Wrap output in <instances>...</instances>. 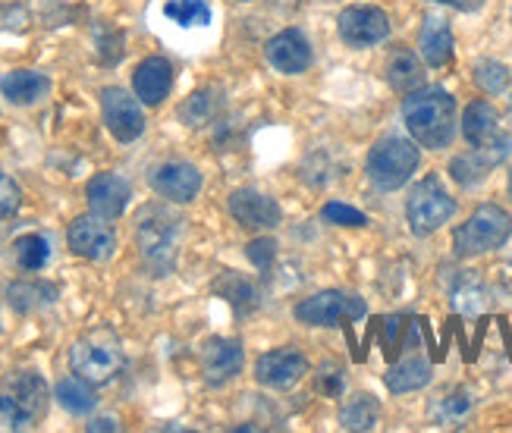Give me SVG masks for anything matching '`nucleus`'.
I'll list each match as a JSON object with an SVG mask.
<instances>
[{
  "label": "nucleus",
  "mask_w": 512,
  "mask_h": 433,
  "mask_svg": "<svg viewBox=\"0 0 512 433\" xmlns=\"http://www.w3.org/2000/svg\"><path fill=\"white\" fill-rule=\"evenodd\" d=\"M462 132H465V139H469V145H484V142H491L497 139V135L503 132L500 129V117H497V110L487 104V101H472L469 107H465V117H462Z\"/></svg>",
  "instance_id": "nucleus-21"
},
{
  "label": "nucleus",
  "mask_w": 512,
  "mask_h": 433,
  "mask_svg": "<svg viewBox=\"0 0 512 433\" xmlns=\"http://www.w3.org/2000/svg\"><path fill=\"white\" fill-rule=\"evenodd\" d=\"M101 110L104 123L117 142H136L145 132V113L142 104L123 88H104L101 91Z\"/></svg>",
  "instance_id": "nucleus-9"
},
{
  "label": "nucleus",
  "mask_w": 512,
  "mask_h": 433,
  "mask_svg": "<svg viewBox=\"0 0 512 433\" xmlns=\"http://www.w3.org/2000/svg\"><path fill=\"white\" fill-rule=\"evenodd\" d=\"M274 252H277V242L274 239H255L252 245H249V261L258 267V270H267L271 267V261H274Z\"/></svg>",
  "instance_id": "nucleus-38"
},
{
  "label": "nucleus",
  "mask_w": 512,
  "mask_h": 433,
  "mask_svg": "<svg viewBox=\"0 0 512 433\" xmlns=\"http://www.w3.org/2000/svg\"><path fill=\"white\" fill-rule=\"evenodd\" d=\"M233 220L249 233H267L280 223V204L255 189H236L230 195Z\"/></svg>",
  "instance_id": "nucleus-11"
},
{
  "label": "nucleus",
  "mask_w": 512,
  "mask_h": 433,
  "mask_svg": "<svg viewBox=\"0 0 512 433\" xmlns=\"http://www.w3.org/2000/svg\"><path fill=\"white\" fill-rule=\"evenodd\" d=\"M214 110H217V98H214V91H195L192 98H186L180 104V120L186 126H205L211 117H214Z\"/></svg>",
  "instance_id": "nucleus-32"
},
{
  "label": "nucleus",
  "mask_w": 512,
  "mask_h": 433,
  "mask_svg": "<svg viewBox=\"0 0 512 433\" xmlns=\"http://www.w3.org/2000/svg\"><path fill=\"white\" fill-rule=\"evenodd\" d=\"M418 48H421V57H425L428 66L440 70V66H447L453 60V32H450V22L431 13L425 22H421V32H418Z\"/></svg>",
  "instance_id": "nucleus-18"
},
{
  "label": "nucleus",
  "mask_w": 512,
  "mask_h": 433,
  "mask_svg": "<svg viewBox=\"0 0 512 433\" xmlns=\"http://www.w3.org/2000/svg\"><path fill=\"white\" fill-rule=\"evenodd\" d=\"M365 302L359 295L327 289L318 295H308L305 302L296 305V317L308 327H340L343 321H359L365 317Z\"/></svg>",
  "instance_id": "nucleus-7"
},
{
  "label": "nucleus",
  "mask_w": 512,
  "mask_h": 433,
  "mask_svg": "<svg viewBox=\"0 0 512 433\" xmlns=\"http://www.w3.org/2000/svg\"><path fill=\"white\" fill-rule=\"evenodd\" d=\"M469 412H472V399L465 393H453V396H447L437 405L440 424H459V421H465V415H469Z\"/></svg>",
  "instance_id": "nucleus-35"
},
{
  "label": "nucleus",
  "mask_w": 512,
  "mask_h": 433,
  "mask_svg": "<svg viewBox=\"0 0 512 433\" xmlns=\"http://www.w3.org/2000/svg\"><path fill=\"white\" fill-rule=\"evenodd\" d=\"M340 38L352 48H371L390 35V19L377 7H346L337 19Z\"/></svg>",
  "instance_id": "nucleus-10"
},
{
  "label": "nucleus",
  "mask_w": 512,
  "mask_h": 433,
  "mask_svg": "<svg viewBox=\"0 0 512 433\" xmlns=\"http://www.w3.org/2000/svg\"><path fill=\"white\" fill-rule=\"evenodd\" d=\"M308 374V361L299 349H274L264 352L255 364V377L261 386H274V390H289Z\"/></svg>",
  "instance_id": "nucleus-12"
},
{
  "label": "nucleus",
  "mask_w": 512,
  "mask_h": 433,
  "mask_svg": "<svg viewBox=\"0 0 512 433\" xmlns=\"http://www.w3.org/2000/svg\"><path fill=\"white\" fill-rule=\"evenodd\" d=\"M509 236H512V217L500 204H481V208L453 233V248H456V255L472 258V255L494 252Z\"/></svg>",
  "instance_id": "nucleus-4"
},
{
  "label": "nucleus",
  "mask_w": 512,
  "mask_h": 433,
  "mask_svg": "<svg viewBox=\"0 0 512 433\" xmlns=\"http://www.w3.org/2000/svg\"><path fill=\"white\" fill-rule=\"evenodd\" d=\"M88 430H120V424L114 418H98L95 424H88Z\"/></svg>",
  "instance_id": "nucleus-40"
},
{
  "label": "nucleus",
  "mask_w": 512,
  "mask_h": 433,
  "mask_svg": "<svg viewBox=\"0 0 512 433\" xmlns=\"http://www.w3.org/2000/svg\"><path fill=\"white\" fill-rule=\"evenodd\" d=\"M22 204V192L10 176H0V223L10 220Z\"/></svg>",
  "instance_id": "nucleus-37"
},
{
  "label": "nucleus",
  "mask_w": 512,
  "mask_h": 433,
  "mask_svg": "<svg viewBox=\"0 0 512 433\" xmlns=\"http://www.w3.org/2000/svg\"><path fill=\"white\" fill-rule=\"evenodd\" d=\"M453 214H456V201L440 186L437 176L421 179L406 201V217H409V226L415 236H428V233L440 230Z\"/></svg>",
  "instance_id": "nucleus-6"
},
{
  "label": "nucleus",
  "mask_w": 512,
  "mask_h": 433,
  "mask_svg": "<svg viewBox=\"0 0 512 433\" xmlns=\"http://www.w3.org/2000/svg\"><path fill=\"white\" fill-rule=\"evenodd\" d=\"M132 88H136V98L148 107H158L173 88V66L167 57H145L136 73H132Z\"/></svg>",
  "instance_id": "nucleus-15"
},
{
  "label": "nucleus",
  "mask_w": 512,
  "mask_h": 433,
  "mask_svg": "<svg viewBox=\"0 0 512 433\" xmlns=\"http://www.w3.org/2000/svg\"><path fill=\"white\" fill-rule=\"evenodd\" d=\"M509 195H512V170H509Z\"/></svg>",
  "instance_id": "nucleus-41"
},
{
  "label": "nucleus",
  "mask_w": 512,
  "mask_h": 433,
  "mask_svg": "<svg viewBox=\"0 0 512 433\" xmlns=\"http://www.w3.org/2000/svg\"><path fill=\"white\" fill-rule=\"evenodd\" d=\"M415 170H418V148L409 139H399V135H387L368 154V176L384 192L403 189Z\"/></svg>",
  "instance_id": "nucleus-5"
},
{
  "label": "nucleus",
  "mask_w": 512,
  "mask_h": 433,
  "mask_svg": "<svg viewBox=\"0 0 512 433\" xmlns=\"http://www.w3.org/2000/svg\"><path fill=\"white\" fill-rule=\"evenodd\" d=\"M88 208L98 217H107V220H117L126 204H129V182L117 173H98L88 182Z\"/></svg>",
  "instance_id": "nucleus-14"
},
{
  "label": "nucleus",
  "mask_w": 512,
  "mask_h": 433,
  "mask_svg": "<svg viewBox=\"0 0 512 433\" xmlns=\"http://www.w3.org/2000/svg\"><path fill=\"white\" fill-rule=\"evenodd\" d=\"M95 383H88L85 377H66L57 383V402L66 408V412H73V415H85V412H92V408L98 405V396L92 390Z\"/></svg>",
  "instance_id": "nucleus-25"
},
{
  "label": "nucleus",
  "mask_w": 512,
  "mask_h": 433,
  "mask_svg": "<svg viewBox=\"0 0 512 433\" xmlns=\"http://www.w3.org/2000/svg\"><path fill=\"white\" fill-rule=\"evenodd\" d=\"M509 113H512V98H509Z\"/></svg>",
  "instance_id": "nucleus-42"
},
{
  "label": "nucleus",
  "mask_w": 512,
  "mask_h": 433,
  "mask_svg": "<svg viewBox=\"0 0 512 433\" xmlns=\"http://www.w3.org/2000/svg\"><path fill=\"white\" fill-rule=\"evenodd\" d=\"M267 63L274 66L277 73H286V76H299L311 66V48L308 41L299 35V32H280L267 41Z\"/></svg>",
  "instance_id": "nucleus-17"
},
{
  "label": "nucleus",
  "mask_w": 512,
  "mask_h": 433,
  "mask_svg": "<svg viewBox=\"0 0 512 433\" xmlns=\"http://www.w3.org/2000/svg\"><path fill=\"white\" fill-rule=\"evenodd\" d=\"M70 364H73V374L85 377L95 386L114 380L123 371V349H120L117 333L107 327L85 333L70 349Z\"/></svg>",
  "instance_id": "nucleus-3"
},
{
  "label": "nucleus",
  "mask_w": 512,
  "mask_h": 433,
  "mask_svg": "<svg viewBox=\"0 0 512 433\" xmlns=\"http://www.w3.org/2000/svg\"><path fill=\"white\" fill-rule=\"evenodd\" d=\"M242 358H246V352H242V346L236 343V339H208L205 349H202V371H205V380L211 386H220L233 380L239 371H242Z\"/></svg>",
  "instance_id": "nucleus-16"
},
{
  "label": "nucleus",
  "mask_w": 512,
  "mask_h": 433,
  "mask_svg": "<svg viewBox=\"0 0 512 433\" xmlns=\"http://www.w3.org/2000/svg\"><path fill=\"white\" fill-rule=\"evenodd\" d=\"M377 418H381V405H377V399L368 396V393L352 396L340 408V424L346 430H374L377 427Z\"/></svg>",
  "instance_id": "nucleus-26"
},
{
  "label": "nucleus",
  "mask_w": 512,
  "mask_h": 433,
  "mask_svg": "<svg viewBox=\"0 0 512 433\" xmlns=\"http://www.w3.org/2000/svg\"><path fill=\"white\" fill-rule=\"evenodd\" d=\"M151 186L161 198L183 204V201H192L198 195V189H202V173L186 161H167L154 170Z\"/></svg>",
  "instance_id": "nucleus-13"
},
{
  "label": "nucleus",
  "mask_w": 512,
  "mask_h": 433,
  "mask_svg": "<svg viewBox=\"0 0 512 433\" xmlns=\"http://www.w3.org/2000/svg\"><path fill=\"white\" fill-rule=\"evenodd\" d=\"M475 82H478V88L487 91V95H500V91L509 88V70L497 60H481L475 66Z\"/></svg>",
  "instance_id": "nucleus-33"
},
{
  "label": "nucleus",
  "mask_w": 512,
  "mask_h": 433,
  "mask_svg": "<svg viewBox=\"0 0 512 433\" xmlns=\"http://www.w3.org/2000/svg\"><path fill=\"white\" fill-rule=\"evenodd\" d=\"M164 16L173 19L176 26L192 29V26H208L211 22V4L208 0H170L164 7Z\"/></svg>",
  "instance_id": "nucleus-30"
},
{
  "label": "nucleus",
  "mask_w": 512,
  "mask_h": 433,
  "mask_svg": "<svg viewBox=\"0 0 512 433\" xmlns=\"http://www.w3.org/2000/svg\"><path fill=\"white\" fill-rule=\"evenodd\" d=\"M4 393H10L32 421H38L44 415V408H48V386H44V380L32 371L10 374L4 383Z\"/></svg>",
  "instance_id": "nucleus-19"
},
{
  "label": "nucleus",
  "mask_w": 512,
  "mask_h": 433,
  "mask_svg": "<svg viewBox=\"0 0 512 433\" xmlns=\"http://www.w3.org/2000/svg\"><path fill=\"white\" fill-rule=\"evenodd\" d=\"M412 139L425 148H447L456 135V101L443 88H415L403 104Z\"/></svg>",
  "instance_id": "nucleus-1"
},
{
  "label": "nucleus",
  "mask_w": 512,
  "mask_h": 433,
  "mask_svg": "<svg viewBox=\"0 0 512 433\" xmlns=\"http://www.w3.org/2000/svg\"><path fill=\"white\" fill-rule=\"evenodd\" d=\"M434 4H447V7H456L462 13H472L481 7V0H434Z\"/></svg>",
  "instance_id": "nucleus-39"
},
{
  "label": "nucleus",
  "mask_w": 512,
  "mask_h": 433,
  "mask_svg": "<svg viewBox=\"0 0 512 433\" xmlns=\"http://www.w3.org/2000/svg\"><path fill=\"white\" fill-rule=\"evenodd\" d=\"M13 261L19 264V270H41L44 264L51 261V242L44 239L41 233H26L13 242Z\"/></svg>",
  "instance_id": "nucleus-27"
},
{
  "label": "nucleus",
  "mask_w": 512,
  "mask_h": 433,
  "mask_svg": "<svg viewBox=\"0 0 512 433\" xmlns=\"http://www.w3.org/2000/svg\"><path fill=\"white\" fill-rule=\"evenodd\" d=\"M48 76H41V73H32V70H13L4 76V82H0V91L19 107H26V104H35L41 101L44 95H48Z\"/></svg>",
  "instance_id": "nucleus-22"
},
{
  "label": "nucleus",
  "mask_w": 512,
  "mask_h": 433,
  "mask_svg": "<svg viewBox=\"0 0 512 433\" xmlns=\"http://www.w3.org/2000/svg\"><path fill=\"white\" fill-rule=\"evenodd\" d=\"M431 380V364L425 358H406L387 371V390L390 393H412L421 390Z\"/></svg>",
  "instance_id": "nucleus-24"
},
{
  "label": "nucleus",
  "mask_w": 512,
  "mask_h": 433,
  "mask_svg": "<svg viewBox=\"0 0 512 433\" xmlns=\"http://www.w3.org/2000/svg\"><path fill=\"white\" fill-rule=\"evenodd\" d=\"M450 173H453V179L459 182V186H478V182H481L487 173H491V164H487L478 151H472V154H459V157H453Z\"/></svg>",
  "instance_id": "nucleus-31"
},
{
  "label": "nucleus",
  "mask_w": 512,
  "mask_h": 433,
  "mask_svg": "<svg viewBox=\"0 0 512 433\" xmlns=\"http://www.w3.org/2000/svg\"><path fill=\"white\" fill-rule=\"evenodd\" d=\"M387 82L396 88V91H415L425 85V66L421 60L409 51V48H396L387 60Z\"/></svg>",
  "instance_id": "nucleus-23"
},
{
  "label": "nucleus",
  "mask_w": 512,
  "mask_h": 433,
  "mask_svg": "<svg viewBox=\"0 0 512 433\" xmlns=\"http://www.w3.org/2000/svg\"><path fill=\"white\" fill-rule=\"evenodd\" d=\"M321 217L327 223H337V226H365L368 223L362 211H355V208H349V204H340V201H330L327 208L321 211Z\"/></svg>",
  "instance_id": "nucleus-36"
},
{
  "label": "nucleus",
  "mask_w": 512,
  "mask_h": 433,
  "mask_svg": "<svg viewBox=\"0 0 512 433\" xmlns=\"http://www.w3.org/2000/svg\"><path fill=\"white\" fill-rule=\"evenodd\" d=\"M60 289L44 280H16L7 286V302L16 314H35L57 302Z\"/></svg>",
  "instance_id": "nucleus-20"
},
{
  "label": "nucleus",
  "mask_w": 512,
  "mask_h": 433,
  "mask_svg": "<svg viewBox=\"0 0 512 433\" xmlns=\"http://www.w3.org/2000/svg\"><path fill=\"white\" fill-rule=\"evenodd\" d=\"M214 292L224 295V299L233 302L239 311H252V308L258 305V292H255V286H252L246 277H239V273H233V270H227L224 277H220V280L214 283Z\"/></svg>",
  "instance_id": "nucleus-28"
},
{
  "label": "nucleus",
  "mask_w": 512,
  "mask_h": 433,
  "mask_svg": "<svg viewBox=\"0 0 512 433\" xmlns=\"http://www.w3.org/2000/svg\"><path fill=\"white\" fill-rule=\"evenodd\" d=\"M180 217L170 214L161 204H148V208L139 214V226H136V239L142 248L145 264L164 277V273L173 270L176 264V245H180Z\"/></svg>",
  "instance_id": "nucleus-2"
},
{
  "label": "nucleus",
  "mask_w": 512,
  "mask_h": 433,
  "mask_svg": "<svg viewBox=\"0 0 512 433\" xmlns=\"http://www.w3.org/2000/svg\"><path fill=\"white\" fill-rule=\"evenodd\" d=\"M35 421L22 412V405L10 396V393H0V427L7 430H29Z\"/></svg>",
  "instance_id": "nucleus-34"
},
{
  "label": "nucleus",
  "mask_w": 512,
  "mask_h": 433,
  "mask_svg": "<svg viewBox=\"0 0 512 433\" xmlns=\"http://www.w3.org/2000/svg\"><path fill=\"white\" fill-rule=\"evenodd\" d=\"M66 242L79 255L88 261H107L117 252V230L107 223V217L98 214H82L70 223V233H66Z\"/></svg>",
  "instance_id": "nucleus-8"
},
{
  "label": "nucleus",
  "mask_w": 512,
  "mask_h": 433,
  "mask_svg": "<svg viewBox=\"0 0 512 433\" xmlns=\"http://www.w3.org/2000/svg\"><path fill=\"white\" fill-rule=\"evenodd\" d=\"M450 302L462 314H478L487 305V292H484L481 280L475 277L472 270H465L462 277H459V283L453 286V299Z\"/></svg>",
  "instance_id": "nucleus-29"
}]
</instances>
